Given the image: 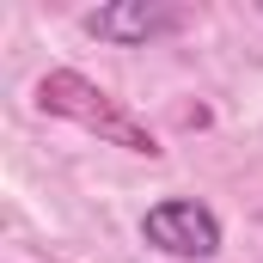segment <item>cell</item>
Instances as JSON below:
<instances>
[{
  "label": "cell",
  "mask_w": 263,
  "mask_h": 263,
  "mask_svg": "<svg viewBox=\"0 0 263 263\" xmlns=\"http://www.w3.org/2000/svg\"><path fill=\"white\" fill-rule=\"evenodd\" d=\"M37 104L67 117V123H80V129H92V135H104V141H117V147H129V153H159V141L141 129L104 86H92L86 73H67V67L43 73L37 80Z\"/></svg>",
  "instance_id": "6da1fadb"
},
{
  "label": "cell",
  "mask_w": 263,
  "mask_h": 263,
  "mask_svg": "<svg viewBox=\"0 0 263 263\" xmlns=\"http://www.w3.org/2000/svg\"><path fill=\"white\" fill-rule=\"evenodd\" d=\"M141 239L153 245V251H165V257H214L220 251V220L202 208V202H159V208H147V220H141Z\"/></svg>",
  "instance_id": "7a4b0ae2"
},
{
  "label": "cell",
  "mask_w": 263,
  "mask_h": 263,
  "mask_svg": "<svg viewBox=\"0 0 263 263\" xmlns=\"http://www.w3.org/2000/svg\"><path fill=\"white\" fill-rule=\"evenodd\" d=\"M184 25V12L178 6H147V0H123V6H98V12H86V31L92 37H104V43H153V37H165V31H178Z\"/></svg>",
  "instance_id": "3957f363"
}]
</instances>
